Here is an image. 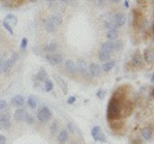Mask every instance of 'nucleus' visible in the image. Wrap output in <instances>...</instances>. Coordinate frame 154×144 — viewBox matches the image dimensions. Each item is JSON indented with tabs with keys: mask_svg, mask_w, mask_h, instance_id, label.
Listing matches in <instances>:
<instances>
[{
	"mask_svg": "<svg viewBox=\"0 0 154 144\" xmlns=\"http://www.w3.org/2000/svg\"><path fill=\"white\" fill-rule=\"evenodd\" d=\"M77 63H76V67H77V72L82 76L85 80H91L90 72H89V68H88V62H86L84 58H77Z\"/></svg>",
	"mask_w": 154,
	"mask_h": 144,
	"instance_id": "f257e3e1",
	"label": "nucleus"
},
{
	"mask_svg": "<svg viewBox=\"0 0 154 144\" xmlns=\"http://www.w3.org/2000/svg\"><path fill=\"white\" fill-rule=\"evenodd\" d=\"M51 116H53V113H51V111H50V108L46 107V105H44V107H41V108L37 111L36 118H37L38 122L46 124V122H49L50 120H51Z\"/></svg>",
	"mask_w": 154,
	"mask_h": 144,
	"instance_id": "f03ea898",
	"label": "nucleus"
},
{
	"mask_svg": "<svg viewBox=\"0 0 154 144\" xmlns=\"http://www.w3.org/2000/svg\"><path fill=\"white\" fill-rule=\"evenodd\" d=\"M12 127V120H11V113L8 109L0 111V129L2 130H9Z\"/></svg>",
	"mask_w": 154,
	"mask_h": 144,
	"instance_id": "7ed1b4c3",
	"label": "nucleus"
},
{
	"mask_svg": "<svg viewBox=\"0 0 154 144\" xmlns=\"http://www.w3.org/2000/svg\"><path fill=\"white\" fill-rule=\"evenodd\" d=\"M18 59H19V53H18V52H14L13 54L9 57V59L4 61V63H3V70H2L3 74H9V72H11V70L13 68V66L17 63Z\"/></svg>",
	"mask_w": 154,
	"mask_h": 144,
	"instance_id": "20e7f679",
	"label": "nucleus"
},
{
	"mask_svg": "<svg viewBox=\"0 0 154 144\" xmlns=\"http://www.w3.org/2000/svg\"><path fill=\"white\" fill-rule=\"evenodd\" d=\"M45 59L49 64L51 66H59L60 63H63L64 57L62 53H50V54H45Z\"/></svg>",
	"mask_w": 154,
	"mask_h": 144,
	"instance_id": "39448f33",
	"label": "nucleus"
},
{
	"mask_svg": "<svg viewBox=\"0 0 154 144\" xmlns=\"http://www.w3.org/2000/svg\"><path fill=\"white\" fill-rule=\"evenodd\" d=\"M112 21L116 23V26L119 28V27H122V26L126 25L127 17H126V14L122 13V12H114L112 14Z\"/></svg>",
	"mask_w": 154,
	"mask_h": 144,
	"instance_id": "423d86ee",
	"label": "nucleus"
},
{
	"mask_svg": "<svg viewBox=\"0 0 154 144\" xmlns=\"http://www.w3.org/2000/svg\"><path fill=\"white\" fill-rule=\"evenodd\" d=\"M144 64L145 63H144V59H143V55L140 54V52H135L131 58V66L135 70H140L144 67Z\"/></svg>",
	"mask_w": 154,
	"mask_h": 144,
	"instance_id": "0eeeda50",
	"label": "nucleus"
},
{
	"mask_svg": "<svg viewBox=\"0 0 154 144\" xmlns=\"http://www.w3.org/2000/svg\"><path fill=\"white\" fill-rule=\"evenodd\" d=\"M91 135H93V139L95 142H100V143H105L107 142V138L103 134V130L100 126H94L91 129Z\"/></svg>",
	"mask_w": 154,
	"mask_h": 144,
	"instance_id": "6e6552de",
	"label": "nucleus"
},
{
	"mask_svg": "<svg viewBox=\"0 0 154 144\" xmlns=\"http://www.w3.org/2000/svg\"><path fill=\"white\" fill-rule=\"evenodd\" d=\"M88 68H89V72L91 75V77H99L100 75H102V67L100 64L98 63H94V62H91V63L88 64Z\"/></svg>",
	"mask_w": 154,
	"mask_h": 144,
	"instance_id": "1a4fd4ad",
	"label": "nucleus"
},
{
	"mask_svg": "<svg viewBox=\"0 0 154 144\" xmlns=\"http://www.w3.org/2000/svg\"><path fill=\"white\" fill-rule=\"evenodd\" d=\"M27 109L26 108H23V107H21V108H16V112L13 113V118L16 120L17 122H22V121H25V117L27 116Z\"/></svg>",
	"mask_w": 154,
	"mask_h": 144,
	"instance_id": "9d476101",
	"label": "nucleus"
},
{
	"mask_svg": "<svg viewBox=\"0 0 154 144\" xmlns=\"http://www.w3.org/2000/svg\"><path fill=\"white\" fill-rule=\"evenodd\" d=\"M64 63V70L67 74L69 75H75L77 74V67H76V62L72 61V59H67V61H63Z\"/></svg>",
	"mask_w": 154,
	"mask_h": 144,
	"instance_id": "9b49d317",
	"label": "nucleus"
},
{
	"mask_svg": "<svg viewBox=\"0 0 154 144\" xmlns=\"http://www.w3.org/2000/svg\"><path fill=\"white\" fill-rule=\"evenodd\" d=\"M143 59L144 63L146 64H153L154 62V53H153V48H146L143 53Z\"/></svg>",
	"mask_w": 154,
	"mask_h": 144,
	"instance_id": "f8f14e48",
	"label": "nucleus"
},
{
	"mask_svg": "<svg viewBox=\"0 0 154 144\" xmlns=\"http://www.w3.org/2000/svg\"><path fill=\"white\" fill-rule=\"evenodd\" d=\"M58 49H59V44L55 41H51V42H48L42 46V50L45 52V54H50V53H57Z\"/></svg>",
	"mask_w": 154,
	"mask_h": 144,
	"instance_id": "ddd939ff",
	"label": "nucleus"
},
{
	"mask_svg": "<svg viewBox=\"0 0 154 144\" xmlns=\"http://www.w3.org/2000/svg\"><path fill=\"white\" fill-rule=\"evenodd\" d=\"M25 103H26V100H25V98L22 97V95H14V97L11 99V105L12 107H16V108H21V107H23L25 105Z\"/></svg>",
	"mask_w": 154,
	"mask_h": 144,
	"instance_id": "4468645a",
	"label": "nucleus"
},
{
	"mask_svg": "<svg viewBox=\"0 0 154 144\" xmlns=\"http://www.w3.org/2000/svg\"><path fill=\"white\" fill-rule=\"evenodd\" d=\"M53 79H54L57 81V84L60 86V89H62V92H63V94H67L68 93V85H67V83L64 81V79H62L58 74H54L53 75Z\"/></svg>",
	"mask_w": 154,
	"mask_h": 144,
	"instance_id": "2eb2a0df",
	"label": "nucleus"
},
{
	"mask_svg": "<svg viewBox=\"0 0 154 144\" xmlns=\"http://www.w3.org/2000/svg\"><path fill=\"white\" fill-rule=\"evenodd\" d=\"M68 139H69V131L67 130V129H63V130H60L59 133H58L57 140L59 144H66L67 142H68Z\"/></svg>",
	"mask_w": 154,
	"mask_h": 144,
	"instance_id": "dca6fc26",
	"label": "nucleus"
},
{
	"mask_svg": "<svg viewBox=\"0 0 154 144\" xmlns=\"http://www.w3.org/2000/svg\"><path fill=\"white\" fill-rule=\"evenodd\" d=\"M141 138H143V140H146V142H149V140H152L153 139V129H152V126L149 127V126H145L141 130Z\"/></svg>",
	"mask_w": 154,
	"mask_h": 144,
	"instance_id": "f3484780",
	"label": "nucleus"
},
{
	"mask_svg": "<svg viewBox=\"0 0 154 144\" xmlns=\"http://www.w3.org/2000/svg\"><path fill=\"white\" fill-rule=\"evenodd\" d=\"M100 50H103L105 53H109V54H112L114 52V44H113V40H107L104 41L102 46H100Z\"/></svg>",
	"mask_w": 154,
	"mask_h": 144,
	"instance_id": "a211bd4d",
	"label": "nucleus"
},
{
	"mask_svg": "<svg viewBox=\"0 0 154 144\" xmlns=\"http://www.w3.org/2000/svg\"><path fill=\"white\" fill-rule=\"evenodd\" d=\"M44 27H45V30L49 33H55L57 30H58V27L51 22L50 18H45V20H44Z\"/></svg>",
	"mask_w": 154,
	"mask_h": 144,
	"instance_id": "6ab92c4d",
	"label": "nucleus"
},
{
	"mask_svg": "<svg viewBox=\"0 0 154 144\" xmlns=\"http://www.w3.org/2000/svg\"><path fill=\"white\" fill-rule=\"evenodd\" d=\"M118 35H119L118 28H110V30L105 31V36H107L108 40H116V39H118Z\"/></svg>",
	"mask_w": 154,
	"mask_h": 144,
	"instance_id": "aec40b11",
	"label": "nucleus"
},
{
	"mask_svg": "<svg viewBox=\"0 0 154 144\" xmlns=\"http://www.w3.org/2000/svg\"><path fill=\"white\" fill-rule=\"evenodd\" d=\"M50 20H51V22L54 23V25L57 26V27H59L62 23H63V17L60 16L59 13H54V14H51V16L49 17Z\"/></svg>",
	"mask_w": 154,
	"mask_h": 144,
	"instance_id": "412c9836",
	"label": "nucleus"
},
{
	"mask_svg": "<svg viewBox=\"0 0 154 144\" xmlns=\"http://www.w3.org/2000/svg\"><path fill=\"white\" fill-rule=\"evenodd\" d=\"M114 66H116V61L114 59H109L107 62H103V66H100V67H102L103 72H109Z\"/></svg>",
	"mask_w": 154,
	"mask_h": 144,
	"instance_id": "4be33fe9",
	"label": "nucleus"
},
{
	"mask_svg": "<svg viewBox=\"0 0 154 144\" xmlns=\"http://www.w3.org/2000/svg\"><path fill=\"white\" fill-rule=\"evenodd\" d=\"M48 79V74L45 68H40V71L36 74V81H38V83H44V81Z\"/></svg>",
	"mask_w": 154,
	"mask_h": 144,
	"instance_id": "5701e85b",
	"label": "nucleus"
},
{
	"mask_svg": "<svg viewBox=\"0 0 154 144\" xmlns=\"http://www.w3.org/2000/svg\"><path fill=\"white\" fill-rule=\"evenodd\" d=\"M37 98L35 97V95H30V97L27 98V105H28V108H31V109H36L37 107Z\"/></svg>",
	"mask_w": 154,
	"mask_h": 144,
	"instance_id": "b1692460",
	"label": "nucleus"
},
{
	"mask_svg": "<svg viewBox=\"0 0 154 144\" xmlns=\"http://www.w3.org/2000/svg\"><path fill=\"white\" fill-rule=\"evenodd\" d=\"M98 59L100 62H107V61L110 59V54H109V53L103 52V50H99L98 52Z\"/></svg>",
	"mask_w": 154,
	"mask_h": 144,
	"instance_id": "393cba45",
	"label": "nucleus"
},
{
	"mask_svg": "<svg viewBox=\"0 0 154 144\" xmlns=\"http://www.w3.org/2000/svg\"><path fill=\"white\" fill-rule=\"evenodd\" d=\"M113 44H114V52H121V50L123 49V46H125L123 41L119 40V39L113 40Z\"/></svg>",
	"mask_w": 154,
	"mask_h": 144,
	"instance_id": "a878e982",
	"label": "nucleus"
},
{
	"mask_svg": "<svg viewBox=\"0 0 154 144\" xmlns=\"http://www.w3.org/2000/svg\"><path fill=\"white\" fill-rule=\"evenodd\" d=\"M53 89H54V84H53V81L46 79L44 81V90L45 92H53Z\"/></svg>",
	"mask_w": 154,
	"mask_h": 144,
	"instance_id": "bb28decb",
	"label": "nucleus"
},
{
	"mask_svg": "<svg viewBox=\"0 0 154 144\" xmlns=\"http://www.w3.org/2000/svg\"><path fill=\"white\" fill-rule=\"evenodd\" d=\"M58 130H59V122L54 121L50 126V134L51 135H55V134H58Z\"/></svg>",
	"mask_w": 154,
	"mask_h": 144,
	"instance_id": "cd10ccee",
	"label": "nucleus"
},
{
	"mask_svg": "<svg viewBox=\"0 0 154 144\" xmlns=\"http://www.w3.org/2000/svg\"><path fill=\"white\" fill-rule=\"evenodd\" d=\"M25 122L27 125H33V124H35V117L31 116L30 113H27V116L25 117Z\"/></svg>",
	"mask_w": 154,
	"mask_h": 144,
	"instance_id": "c85d7f7f",
	"label": "nucleus"
},
{
	"mask_svg": "<svg viewBox=\"0 0 154 144\" xmlns=\"http://www.w3.org/2000/svg\"><path fill=\"white\" fill-rule=\"evenodd\" d=\"M3 26H4V28H5V30H7L9 33H11V35H13V33H14L13 28H12V26L8 23V21H3Z\"/></svg>",
	"mask_w": 154,
	"mask_h": 144,
	"instance_id": "c756f323",
	"label": "nucleus"
},
{
	"mask_svg": "<svg viewBox=\"0 0 154 144\" xmlns=\"http://www.w3.org/2000/svg\"><path fill=\"white\" fill-rule=\"evenodd\" d=\"M95 4H96V7L98 8H104L105 5H107V3H108V0H94Z\"/></svg>",
	"mask_w": 154,
	"mask_h": 144,
	"instance_id": "7c9ffc66",
	"label": "nucleus"
},
{
	"mask_svg": "<svg viewBox=\"0 0 154 144\" xmlns=\"http://www.w3.org/2000/svg\"><path fill=\"white\" fill-rule=\"evenodd\" d=\"M5 21H11V22H13V23H16V25H17V17L14 16V14H11V13L7 14V16H5Z\"/></svg>",
	"mask_w": 154,
	"mask_h": 144,
	"instance_id": "2f4dec72",
	"label": "nucleus"
},
{
	"mask_svg": "<svg viewBox=\"0 0 154 144\" xmlns=\"http://www.w3.org/2000/svg\"><path fill=\"white\" fill-rule=\"evenodd\" d=\"M4 109H8V102L4 99H0V111H4Z\"/></svg>",
	"mask_w": 154,
	"mask_h": 144,
	"instance_id": "473e14b6",
	"label": "nucleus"
},
{
	"mask_svg": "<svg viewBox=\"0 0 154 144\" xmlns=\"http://www.w3.org/2000/svg\"><path fill=\"white\" fill-rule=\"evenodd\" d=\"M130 140H131V143L132 144H143V138H131V139H130Z\"/></svg>",
	"mask_w": 154,
	"mask_h": 144,
	"instance_id": "72a5a7b5",
	"label": "nucleus"
},
{
	"mask_svg": "<svg viewBox=\"0 0 154 144\" xmlns=\"http://www.w3.org/2000/svg\"><path fill=\"white\" fill-rule=\"evenodd\" d=\"M27 45H28V40L26 39V37H23L22 41H21V50H25L27 48Z\"/></svg>",
	"mask_w": 154,
	"mask_h": 144,
	"instance_id": "f704fd0d",
	"label": "nucleus"
},
{
	"mask_svg": "<svg viewBox=\"0 0 154 144\" xmlns=\"http://www.w3.org/2000/svg\"><path fill=\"white\" fill-rule=\"evenodd\" d=\"M105 90H103V89H100V90H98V93H96V97H98L99 99H103L104 97H105Z\"/></svg>",
	"mask_w": 154,
	"mask_h": 144,
	"instance_id": "c9c22d12",
	"label": "nucleus"
},
{
	"mask_svg": "<svg viewBox=\"0 0 154 144\" xmlns=\"http://www.w3.org/2000/svg\"><path fill=\"white\" fill-rule=\"evenodd\" d=\"M7 142H8V140H7V138L0 134V144H7Z\"/></svg>",
	"mask_w": 154,
	"mask_h": 144,
	"instance_id": "e433bc0d",
	"label": "nucleus"
},
{
	"mask_svg": "<svg viewBox=\"0 0 154 144\" xmlns=\"http://www.w3.org/2000/svg\"><path fill=\"white\" fill-rule=\"evenodd\" d=\"M76 102V97H69L68 99H67V103L68 104H73Z\"/></svg>",
	"mask_w": 154,
	"mask_h": 144,
	"instance_id": "4c0bfd02",
	"label": "nucleus"
},
{
	"mask_svg": "<svg viewBox=\"0 0 154 144\" xmlns=\"http://www.w3.org/2000/svg\"><path fill=\"white\" fill-rule=\"evenodd\" d=\"M3 63H4V59H3V57L0 55V74H3L2 70H3Z\"/></svg>",
	"mask_w": 154,
	"mask_h": 144,
	"instance_id": "58836bf2",
	"label": "nucleus"
},
{
	"mask_svg": "<svg viewBox=\"0 0 154 144\" xmlns=\"http://www.w3.org/2000/svg\"><path fill=\"white\" fill-rule=\"evenodd\" d=\"M68 129H69L68 131H75V126L72 125V122H69V124H68Z\"/></svg>",
	"mask_w": 154,
	"mask_h": 144,
	"instance_id": "ea45409f",
	"label": "nucleus"
},
{
	"mask_svg": "<svg viewBox=\"0 0 154 144\" xmlns=\"http://www.w3.org/2000/svg\"><path fill=\"white\" fill-rule=\"evenodd\" d=\"M149 97H150V99L153 98V86H150V88H149Z\"/></svg>",
	"mask_w": 154,
	"mask_h": 144,
	"instance_id": "a19ab883",
	"label": "nucleus"
},
{
	"mask_svg": "<svg viewBox=\"0 0 154 144\" xmlns=\"http://www.w3.org/2000/svg\"><path fill=\"white\" fill-rule=\"evenodd\" d=\"M63 4H69V3H72V0H60Z\"/></svg>",
	"mask_w": 154,
	"mask_h": 144,
	"instance_id": "79ce46f5",
	"label": "nucleus"
},
{
	"mask_svg": "<svg viewBox=\"0 0 154 144\" xmlns=\"http://www.w3.org/2000/svg\"><path fill=\"white\" fill-rule=\"evenodd\" d=\"M108 2H110V3H114V4H117V3H119L121 0H108Z\"/></svg>",
	"mask_w": 154,
	"mask_h": 144,
	"instance_id": "37998d69",
	"label": "nucleus"
},
{
	"mask_svg": "<svg viewBox=\"0 0 154 144\" xmlns=\"http://www.w3.org/2000/svg\"><path fill=\"white\" fill-rule=\"evenodd\" d=\"M48 3H57V0H46Z\"/></svg>",
	"mask_w": 154,
	"mask_h": 144,
	"instance_id": "c03bdc74",
	"label": "nucleus"
},
{
	"mask_svg": "<svg viewBox=\"0 0 154 144\" xmlns=\"http://www.w3.org/2000/svg\"><path fill=\"white\" fill-rule=\"evenodd\" d=\"M125 7H126V8H128V7H130V4H128V2H125Z\"/></svg>",
	"mask_w": 154,
	"mask_h": 144,
	"instance_id": "a18cd8bd",
	"label": "nucleus"
},
{
	"mask_svg": "<svg viewBox=\"0 0 154 144\" xmlns=\"http://www.w3.org/2000/svg\"><path fill=\"white\" fill-rule=\"evenodd\" d=\"M89 2H94V0H89Z\"/></svg>",
	"mask_w": 154,
	"mask_h": 144,
	"instance_id": "49530a36",
	"label": "nucleus"
},
{
	"mask_svg": "<svg viewBox=\"0 0 154 144\" xmlns=\"http://www.w3.org/2000/svg\"><path fill=\"white\" fill-rule=\"evenodd\" d=\"M73 144H76V143H73Z\"/></svg>",
	"mask_w": 154,
	"mask_h": 144,
	"instance_id": "de8ad7c7",
	"label": "nucleus"
}]
</instances>
